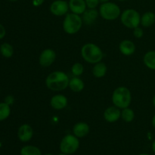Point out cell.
I'll return each instance as SVG.
<instances>
[{
  "instance_id": "cell-31",
  "label": "cell",
  "mask_w": 155,
  "mask_h": 155,
  "mask_svg": "<svg viewBox=\"0 0 155 155\" xmlns=\"http://www.w3.org/2000/svg\"><path fill=\"white\" fill-rule=\"evenodd\" d=\"M152 101H153V105H154V107H155V95H154V97H153Z\"/></svg>"
},
{
  "instance_id": "cell-25",
  "label": "cell",
  "mask_w": 155,
  "mask_h": 155,
  "mask_svg": "<svg viewBox=\"0 0 155 155\" xmlns=\"http://www.w3.org/2000/svg\"><path fill=\"white\" fill-rule=\"evenodd\" d=\"M71 72L74 77H80L84 72V67L81 63H75L71 68Z\"/></svg>"
},
{
  "instance_id": "cell-21",
  "label": "cell",
  "mask_w": 155,
  "mask_h": 155,
  "mask_svg": "<svg viewBox=\"0 0 155 155\" xmlns=\"http://www.w3.org/2000/svg\"><path fill=\"white\" fill-rule=\"evenodd\" d=\"M21 155H42L39 148L33 145H26L21 150Z\"/></svg>"
},
{
  "instance_id": "cell-22",
  "label": "cell",
  "mask_w": 155,
  "mask_h": 155,
  "mask_svg": "<svg viewBox=\"0 0 155 155\" xmlns=\"http://www.w3.org/2000/svg\"><path fill=\"white\" fill-rule=\"evenodd\" d=\"M135 113L133 109L130 107H126V108L122 109L121 111V118L124 122L130 123L134 120Z\"/></svg>"
},
{
  "instance_id": "cell-36",
  "label": "cell",
  "mask_w": 155,
  "mask_h": 155,
  "mask_svg": "<svg viewBox=\"0 0 155 155\" xmlns=\"http://www.w3.org/2000/svg\"><path fill=\"white\" fill-rule=\"evenodd\" d=\"M9 1H18V0H9Z\"/></svg>"
},
{
  "instance_id": "cell-11",
  "label": "cell",
  "mask_w": 155,
  "mask_h": 155,
  "mask_svg": "<svg viewBox=\"0 0 155 155\" xmlns=\"http://www.w3.org/2000/svg\"><path fill=\"white\" fill-rule=\"evenodd\" d=\"M68 98L61 94L54 95L50 100V104L54 110H63L68 106Z\"/></svg>"
},
{
  "instance_id": "cell-7",
  "label": "cell",
  "mask_w": 155,
  "mask_h": 155,
  "mask_svg": "<svg viewBox=\"0 0 155 155\" xmlns=\"http://www.w3.org/2000/svg\"><path fill=\"white\" fill-rule=\"evenodd\" d=\"M80 142L77 136L74 135H66L62 139L60 143V150L61 153L67 154H72L78 150Z\"/></svg>"
},
{
  "instance_id": "cell-26",
  "label": "cell",
  "mask_w": 155,
  "mask_h": 155,
  "mask_svg": "<svg viewBox=\"0 0 155 155\" xmlns=\"http://www.w3.org/2000/svg\"><path fill=\"white\" fill-rule=\"evenodd\" d=\"M88 8H95L98 5L100 0H85Z\"/></svg>"
},
{
  "instance_id": "cell-27",
  "label": "cell",
  "mask_w": 155,
  "mask_h": 155,
  "mask_svg": "<svg viewBox=\"0 0 155 155\" xmlns=\"http://www.w3.org/2000/svg\"><path fill=\"white\" fill-rule=\"evenodd\" d=\"M133 34H134V36L136 38H138V39H140L144 35V31L141 27H137L136 28L133 29Z\"/></svg>"
},
{
  "instance_id": "cell-18",
  "label": "cell",
  "mask_w": 155,
  "mask_h": 155,
  "mask_svg": "<svg viewBox=\"0 0 155 155\" xmlns=\"http://www.w3.org/2000/svg\"><path fill=\"white\" fill-rule=\"evenodd\" d=\"M107 71V68L106 64L103 62L100 61L94 65L92 68V74L96 78H102L106 75Z\"/></svg>"
},
{
  "instance_id": "cell-4",
  "label": "cell",
  "mask_w": 155,
  "mask_h": 155,
  "mask_svg": "<svg viewBox=\"0 0 155 155\" xmlns=\"http://www.w3.org/2000/svg\"><path fill=\"white\" fill-rule=\"evenodd\" d=\"M83 21L82 17L77 14H68L63 21V29L68 34L73 35L78 33L82 28Z\"/></svg>"
},
{
  "instance_id": "cell-34",
  "label": "cell",
  "mask_w": 155,
  "mask_h": 155,
  "mask_svg": "<svg viewBox=\"0 0 155 155\" xmlns=\"http://www.w3.org/2000/svg\"><path fill=\"white\" fill-rule=\"evenodd\" d=\"M140 155H150V154H140Z\"/></svg>"
},
{
  "instance_id": "cell-10",
  "label": "cell",
  "mask_w": 155,
  "mask_h": 155,
  "mask_svg": "<svg viewBox=\"0 0 155 155\" xmlns=\"http://www.w3.org/2000/svg\"><path fill=\"white\" fill-rule=\"evenodd\" d=\"M121 117L120 109L117 107L116 106L109 107L104 110V118L107 122L114 123L117 122Z\"/></svg>"
},
{
  "instance_id": "cell-24",
  "label": "cell",
  "mask_w": 155,
  "mask_h": 155,
  "mask_svg": "<svg viewBox=\"0 0 155 155\" xmlns=\"http://www.w3.org/2000/svg\"><path fill=\"white\" fill-rule=\"evenodd\" d=\"M0 52L4 57L11 58L14 54L13 47L8 43H3L0 47Z\"/></svg>"
},
{
  "instance_id": "cell-23",
  "label": "cell",
  "mask_w": 155,
  "mask_h": 155,
  "mask_svg": "<svg viewBox=\"0 0 155 155\" xmlns=\"http://www.w3.org/2000/svg\"><path fill=\"white\" fill-rule=\"evenodd\" d=\"M10 106L6 102L0 103V121L7 119L10 115Z\"/></svg>"
},
{
  "instance_id": "cell-35",
  "label": "cell",
  "mask_w": 155,
  "mask_h": 155,
  "mask_svg": "<svg viewBox=\"0 0 155 155\" xmlns=\"http://www.w3.org/2000/svg\"><path fill=\"white\" fill-rule=\"evenodd\" d=\"M118 1H121V2H124V1H127V0H118Z\"/></svg>"
},
{
  "instance_id": "cell-13",
  "label": "cell",
  "mask_w": 155,
  "mask_h": 155,
  "mask_svg": "<svg viewBox=\"0 0 155 155\" xmlns=\"http://www.w3.org/2000/svg\"><path fill=\"white\" fill-rule=\"evenodd\" d=\"M68 4L69 9L72 13L79 15H83L87 8L85 0H70Z\"/></svg>"
},
{
  "instance_id": "cell-2",
  "label": "cell",
  "mask_w": 155,
  "mask_h": 155,
  "mask_svg": "<svg viewBox=\"0 0 155 155\" xmlns=\"http://www.w3.org/2000/svg\"><path fill=\"white\" fill-rule=\"evenodd\" d=\"M81 56L87 63L95 64L101 61L104 54L99 46L94 43H86L81 48Z\"/></svg>"
},
{
  "instance_id": "cell-9",
  "label": "cell",
  "mask_w": 155,
  "mask_h": 155,
  "mask_svg": "<svg viewBox=\"0 0 155 155\" xmlns=\"http://www.w3.org/2000/svg\"><path fill=\"white\" fill-rule=\"evenodd\" d=\"M55 58V51L51 48H45L41 52L39 55V63L43 68H48L54 63Z\"/></svg>"
},
{
  "instance_id": "cell-14",
  "label": "cell",
  "mask_w": 155,
  "mask_h": 155,
  "mask_svg": "<svg viewBox=\"0 0 155 155\" xmlns=\"http://www.w3.org/2000/svg\"><path fill=\"white\" fill-rule=\"evenodd\" d=\"M119 49L124 55L130 56L134 54L136 51V45L133 41L125 39L120 43Z\"/></svg>"
},
{
  "instance_id": "cell-16",
  "label": "cell",
  "mask_w": 155,
  "mask_h": 155,
  "mask_svg": "<svg viewBox=\"0 0 155 155\" xmlns=\"http://www.w3.org/2000/svg\"><path fill=\"white\" fill-rule=\"evenodd\" d=\"M98 12L95 8H88L85 11L84 13L83 14L82 19H83V23H85L87 25H90L95 23L97 18L98 17Z\"/></svg>"
},
{
  "instance_id": "cell-17",
  "label": "cell",
  "mask_w": 155,
  "mask_h": 155,
  "mask_svg": "<svg viewBox=\"0 0 155 155\" xmlns=\"http://www.w3.org/2000/svg\"><path fill=\"white\" fill-rule=\"evenodd\" d=\"M68 87H69L73 92H80L84 89V82H83L81 79L79 78L78 77H74L70 80Z\"/></svg>"
},
{
  "instance_id": "cell-6",
  "label": "cell",
  "mask_w": 155,
  "mask_h": 155,
  "mask_svg": "<svg viewBox=\"0 0 155 155\" xmlns=\"http://www.w3.org/2000/svg\"><path fill=\"white\" fill-rule=\"evenodd\" d=\"M121 23L129 29H134L141 24V16L135 9L129 8L124 11L120 15Z\"/></svg>"
},
{
  "instance_id": "cell-12",
  "label": "cell",
  "mask_w": 155,
  "mask_h": 155,
  "mask_svg": "<svg viewBox=\"0 0 155 155\" xmlns=\"http://www.w3.org/2000/svg\"><path fill=\"white\" fill-rule=\"evenodd\" d=\"M33 136V130L29 124H23L19 127L18 131V136L23 142H29Z\"/></svg>"
},
{
  "instance_id": "cell-20",
  "label": "cell",
  "mask_w": 155,
  "mask_h": 155,
  "mask_svg": "<svg viewBox=\"0 0 155 155\" xmlns=\"http://www.w3.org/2000/svg\"><path fill=\"white\" fill-rule=\"evenodd\" d=\"M143 62L148 69L155 71V51H149L145 53Z\"/></svg>"
},
{
  "instance_id": "cell-5",
  "label": "cell",
  "mask_w": 155,
  "mask_h": 155,
  "mask_svg": "<svg viewBox=\"0 0 155 155\" xmlns=\"http://www.w3.org/2000/svg\"><path fill=\"white\" fill-rule=\"evenodd\" d=\"M99 15L103 19L107 21H114L121 15L120 8L114 2L102 3L99 8Z\"/></svg>"
},
{
  "instance_id": "cell-29",
  "label": "cell",
  "mask_w": 155,
  "mask_h": 155,
  "mask_svg": "<svg viewBox=\"0 0 155 155\" xmlns=\"http://www.w3.org/2000/svg\"><path fill=\"white\" fill-rule=\"evenodd\" d=\"M151 124H152V127L155 129V114L153 116L152 120H151Z\"/></svg>"
},
{
  "instance_id": "cell-37",
  "label": "cell",
  "mask_w": 155,
  "mask_h": 155,
  "mask_svg": "<svg viewBox=\"0 0 155 155\" xmlns=\"http://www.w3.org/2000/svg\"><path fill=\"white\" fill-rule=\"evenodd\" d=\"M45 155H53V154H45Z\"/></svg>"
},
{
  "instance_id": "cell-32",
  "label": "cell",
  "mask_w": 155,
  "mask_h": 155,
  "mask_svg": "<svg viewBox=\"0 0 155 155\" xmlns=\"http://www.w3.org/2000/svg\"><path fill=\"white\" fill-rule=\"evenodd\" d=\"M107 2H109V0H100V2H101V3Z\"/></svg>"
},
{
  "instance_id": "cell-8",
  "label": "cell",
  "mask_w": 155,
  "mask_h": 155,
  "mask_svg": "<svg viewBox=\"0 0 155 155\" xmlns=\"http://www.w3.org/2000/svg\"><path fill=\"white\" fill-rule=\"evenodd\" d=\"M69 4L64 0H56L50 5V12L54 16H63L68 13Z\"/></svg>"
},
{
  "instance_id": "cell-3",
  "label": "cell",
  "mask_w": 155,
  "mask_h": 155,
  "mask_svg": "<svg viewBox=\"0 0 155 155\" xmlns=\"http://www.w3.org/2000/svg\"><path fill=\"white\" fill-rule=\"evenodd\" d=\"M132 101V95L130 89L125 86L117 87L112 94V102L114 105L120 109L130 107Z\"/></svg>"
},
{
  "instance_id": "cell-15",
  "label": "cell",
  "mask_w": 155,
  "mask_h": 155,
  "mask_svg": "<svg viewBox=\"0 0 155 155\" xmlns=\"http://www.w3.org/2000/svg\"><path fill=\"white\" fill-rule=\"evenodd\" d=\"M89 126L85 122H79L73 127V133L77 138H83L89 133Z\"/></svg>"
},
{
  "instance_id": "cell-33",
  "label": "cell",
  "mask_w": 155,
  "mask_h": 155,
  "mask_svg": "<svg viewBox=\"0 0 155 155\" xmlns=\"http://www.w3.org/2000/svg\"><path fill=\"white\" fill-rule=\"evenodd\" d=\"M59 155H69V154H64V153H62V154H59Z\"/></svg>"
},
{
  "instance_id": "cell-30",
  "label": "cell",
  "mask_w": 155,
  "mask_h": 155,
  "mask_svg": "<svg viewBox=\"0 0 155 155\" xmlns=\"http://www.w3.org/2000/svg\"><path fill=\"white\" fill-rule=\"evenodd\" d=\"M152 150H153V151H154V153L155 154V139H154V141L153 142V143H152Z\"/></svg>"
},
{
  "instance_id": "cell-19",
  "label": "cell",
  "mask_w": 155,
  "mask_h": 155,
  "mask_svg": "<svg viewBox=\"0 0 155 155\" xmlns=\"http://www.w3.org/2000/svg\"><path fill=\"white\" fill-rule=\"evenodd\" d=\"M155 23V14L154 12H148L141 16V24L144 27H149Z\"/></svg>"
},
{
  "instance_id": "cell-28",
  "label": "cell",
  "mask_w": 155,
  "mask_h": 155,
  "mask_svg": "<svg viewBox=\"0 0 155 155\" xmlns=\"http://www.w3.org/2000/svg\"><path fill=\"white\" fill-rule=\"evenodd\" d=\"M5 33H6L5 29V27H3L2 24H0V39L4 38V36H5Z\"/></svg>"
},
{
  "instance_id": "cell-1",
  "label": "cell",
  "mask_w": 155,
  "mask_h": 155,
  "mask_svg": "<svg viewBox=\"0 0 155 155\" xmlns=\"http://www.w3.org/2000/svg\"><path fill=\"white\" fill-rule=\"evenodd\" d=\"M69 81L70 79L66 73L58 71L48 75L45 79V86L50 90L60 92L68 87Z\"/></svg>"
}]
</instances>
